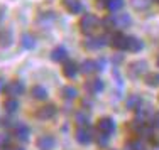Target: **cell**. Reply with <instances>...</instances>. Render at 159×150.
<instances>
[{"instance_id":"1","label":"cell","mask_w":159,"mask_h":150,"mask_svg":"<svg viewBox=\"0 0 159 150\" xmlns=\"http://www.w3.org/2000/svg\"><path fill=\"white\" fill-rule=\"evenodd\" d=\"M105 29H125L132 24V19L129 14L120 12V14H113V15H108L107 19L102 20Z\"/></svg>"},{"instance_id":"2","label":"cell","mask_w":159,"mask_h":150,"mask_svg":"<svg viewBox=\"0 0 159 150\" xmlns=\"http://www.w3.org/2000/svg\"><path fill=\"white\" fill-rule=\"evenodd\" d=\"M98 19L93 15V14H86V15L81 17V20H80V29H81L83 34H92L95 29L98 27Z\"/></svg>"},{"instance_id":"3","label":"cell","mask_w":159,"mask_h":150,"mask_svg":"<svg viewBox=\"0 0 159 150\" xmlns=\"http://www.w3.org/2000/svg\"><path fill=\"white\" fill-rule=\"evenodd\" d=\"M108 42H110V41H108L107 36L88 37V39L85 41V47H86V49H90V51H97V49H102V47H105Z\"/></svg>"},{"instance_id":"4","label":"cell","mask_w":159,"mask_h":150,"mask_svg":"<svg viewBox=\"0 0 159 150\" xmlns=\"http://www.w3.org/2000/svg\"><path fill=\"white\" fill-rule=\"evenodd\" d=\"M75 137H76V142L81 145H88L93 142V133L90 130V126H78Z\"/></svg>"},{"instance_id":"5","label":"cell","mask_w":159,"mask_h":150,"mask_svg":"<svg viewBox=\"0 0 159 150\" xmlns=\"http://www.w3.org/2000/svg\"><path fill=\"white\" fill-rule=\"evenodd\" d=\"M110 44L117 51H127L129 47V36H124L122 32H115L110 37Z\"/></svg>"},{"instance_id":"6","label":"cell","mask_w":159,"mask_h":150,"mask_svg":"<svg viewBox=\"0 0 159 150\" xmlns=\"http://www.w3.org/2000/svg\"><path fill=\"white\" fill-rule=\"evenodd\" d=\"M85 89L90 95H100L105 89V83L100 79V78H93V79H88L85 83Z\"/></svg>"},{"instance_id":"7","label":"cell","mask_w":159,"mask_h":150,"mask_svg":"<svg viewBox=\"0 0 159 150\" xmlns=\"http://www.w3.org/2000/svg\"><path fill=\"white\" fill-rule=\"evenodd\" d=\"M24 91H25V86L22 81H10L9 84L5 86V93L9 96H14V98H17V96H20V95H24Z\"/></svg>"},{"instance_id":"8","label":"cell","mask_w":159,"mask_h":150,"mask_svg":"<svg viewBox=\"0 0 159 150\" xmlns=\"http://www.w3.org/2000/svg\"><path fill=\"white\" fill-rule=\"evenodd\" d=\"M98 132L105 133V135H112L115 132V122L110 118V117H103L98 120V125H97Z\"/></svg>"},{"instance_id":"9","label":"cell","mask_w":159,"mask_h":150,"mask_svg":"<svg viewBox=\"0 0 159 150\" xmlns=\"http://www.w3.org/2000/svg\"><path fill=\"white\" fill-rule=\"evenodd\" d=\"M36 147L39 150H52L56 147V140L51 135H41L36 140Z\"/></svg>"},{"instance_id":"10","label":"cell","mask_w":159,"mask_h":150,"mask_svg":"<svg viewBox=\"0 0 159 150\" xmlns=\"http://www.w3.org/2000/svg\"><path fill=\"white\" fill-rule=\"evenodd\" d=\"M54 115H56V106L51 105V103L41 106L39 110L36 111V118L37 120H51V118H54Z\"/></svg>"},{"instance_id":"11","label":"cell","mask_w":159,"mask_h":150,"mask_svg":"<svg viewBox=\"0 0 159 150\" xmlns=\"http://www.w3.org/2000/svg\"><path fill=\"white\" fill-rule=\"evenodd\" d=\"M147 71V62L146 61H135L129 66V76L130 78H139Z\"/></svg>"},{"instance_id":"12","label":"cell","mask_w":159,"mask_h":150,"mask_svg":"<svg viewBox=\"0 0 159 150\" xmlns=\"http://www.w3.org/2000/svg\"><path fill=\"white\" fill-rule=\"evenodd\" d=\"M14 135L17 137V140L27 142L29 140V126L24 123H16L14 125Z\"/></svg>"},{"instance_id":"13","label":"cell","mask_w":159,"mask_h":150,"mask_svg":"<svg viewBox=\"0 0 159 150\" xmlns=\"http://www.w3.org/2000/svg\"><path fill=\"white\" fill-rule=\"evenodd\" d=\"M80 73V66L76 64L75 61H66L64 62V66H63V74L66 78H70V79H73L75 76Z\"/></svg>"},{"instance_id":"14","label":"cell","mask_w":159,"mask_h":150,"mask_svg":"<svg viewBox=\"0 0 159 150\" xmlns=\"http://www.w3.org/2000/svg\"><path fill=\"white\" fill-rule=\"evenodd\" d=\"M63 5H64V9H66L70 14L83 12V5H81L80 0H63Z\"/></svg>"},{"instance_id":"15","label":"cell","mask_w":159,"mask_h":150,"mask_svg":"<svg viewBox=\"0 0 159 150\" xmlns=\"http://www.w3.org/2000/svg\"><path fill=\"white\" fill-rule=\"evenodd\" d=\"M66 58H68V52H66V49H64V47H61V46L54 47V49H52V52H51V59H52L54 62H64V61H66Z\"/></svg>"},{"instance_id":"16","label":"cell","mask_w":159,"mask_h":150,"mask_svg":"<svg viewBox=\"0 0 159 150\" xmlns=\"http://www.w3.org/2000/svg\"><path fill=\"white\" fill-rule=\"evenodd\" d=\"M80 71H81L83 74H92L97 71V61H93V59H85V61L81 62V66H80Z\"/></svg>"},{"instance_id":"17","label":"cell","mask_w":159,"mask_h":150,"mask_svg":"<svg viewBox=\"0 0 159 150\" xmlns=\"http://www.w3.org/2000/svg\"><path fill=\"white\" fill-rule=\"evenodd\" d=\"M19 101H17V98H14V96H10L9 100H5L3 101V108H5V111L7 113H17L19 111Z\"/></svg>"},{"instance_id":"18","label":"cell","mask_w":159,"mask_h":150,"mask_svg":"<svg viewBox=\"0 0 159 150\" xmlns=\"http://www.w3.org/2000/svg\"><path fill=\"white\" fill-rule=\"evenodd\" d=\"M142 47H144V42L141 39H137V37H134V36H129V47H127V51L139 52V51H142Z\"/></svg>"},{"instance_id":"19","label":"cell","mask_w":159,"mask_h":150,"mask_svg":"<svg viewBox=\"0 0 159 150\" xmlns=\"http://www.w3.org/2000/svg\"><path fill=\"white\" fill-rule=\"evenodd\" d=\"M31 95H32V98H36V100H46L48 98V89L41 84H36V86H32Z\"/></svg>"},{"instance_id":"20","label":"cell","mask_w":159,"mask_h":150,"mask_svg":"<svg viewBox=\"0 0 159 150\" xmlns=\"http://www.w3.org/2000/svg\"><path fill=\"white\" fill-rule=\"evenodd\" d=\"M61 96L64 100H75V98H78V89L75 88V86H71V84H68V86H64V88L61 89Z\"/></svg>"},{"instance_id":"21","label":"cell","mask_w":159,"mask_h":150,"mask_svg":"<svg viewBox=\"0 0 159 150\" xmlns=\"http://www.w3.org/2000/svg\"><path fill=\"white\" fill-rule=\"evenodd\" d=\"M141 105H142V98L139 95H130L125 100V106L129 108V110H137Z\"/></svg>"},{"instance_id":"22","label":"cell","mask_w":159,"mask_h":150,"mask_svg":"<svg viewBox=\"0 0 159 150\" xmlns=\"http://www.w3.org/2000/svg\"><path fill=\"white\" fill-rule=\"evenodd\" d=\"M20 44L24 49H34L36 47V39H34V36H31V34H24L20 39Z\"/></svg>"},{"instance_id":"23","label":"cell","mask_w":159,"mask_h":150,"mask_svg":"<svg viewBox=\"0 0 159 150\" xmlns=\"http://www.w3.org/2000/svg\"><path fill=\"white\" fill-rule=\"evenodd\" d=\"M75 122H76L78 126H90V117L86 113H83V111H78L75 115Z\"/></svg>"},{"instance_id":"24","label":"cell","mask_w":159,"mask_h":150,"mask_svg":"<svg viewBox=\"0 0 159 150\" xmlns=\"http://www.w3.org/2000/svg\"><path fill=\"white\" fill-rule=\"evenodd\" d=\"M10 44H12V32L3 31L0 34V47H9Z\"/></svg>"},{"instance_id":"25","label":"cell","mask_w":159,"mask_h":150,"mask_svg":"<svg viewBox=\"0 0 159 150\" xmlns=\"http://www.w3.org/2000/svg\"><path fill=\"white\" fill-rule=\"evenodd\" d=\"M105 7H107L110 12H119L124 7V0H107V5Z\"/></svg>"},{"instance_id":"26","label":"cell","mask_w":159,"mask_h":150,"mask_svg":"<svg viewBox=\"0 0 159 150\" xmlns=\"http://www.w3.org/2000/svg\"><path fill=\"white\" fill-rule=\"evenodd\" d=\"M125 150H146V145L142 140H130L125 144Z\"/></svg>"},{"instance_id":"27","label":"cell","mask_w":159,"mask_h":150,"mask_svg":"<svg viewBox=\"0 0 159 150\" xmlns=\"http://www.w3.org/2000/svg\"><path fill=\"white\" fill-rule=\"evenodd\" d=\"M144 81H146V84L151 86V88H157V86H159V74H156V73L147 74Z\"/></svg>"},{"instance_id":"28","label":"cell","mask_w":159,"mask_h":150,"mask_svg":"<svg viewBox=\"0 0 159 150\" xmlns=\"http://www.w3.org/2000/svg\"><path fill=\"white\" fill-rule=\"evenodd\" d=\"M10 140H12V135L10 133H7V132L0 133V147H9Z\"/></svg>"},{"instance_id":"29","label":"cell","mask_w":159,"mask_h":150,"mask_svg":"<svg viewBox=\"0 0 159 150\" xmlns=\"http://www.w3.org/2000/svg\"><path fill=\"white\" fill-rule=\"evenodd\" d=\"M108 137L110 135H105V133H98V137H97V144L100 145V147H107V144H108Z\"/></svg>"},{"instance_id":"30","label":"cell","mask_w":159,"mask_h":150,"mask_svg":"<svg viewBox=\"0 0 159 150\" xmlns=\"http://www.w3.org/2000/svg\"><path fill=\"white\" fill-rule=\"evenodd\" d=\"M105 69H107V59L105 58L97 59V71H105Z\"/></svg>"},{"instance_id":"31","label":"cell","mask_w":159,"mask_h":150,"mask_svg":"<svg viewBox=\"0 0 159 150\" xmlns=\"http://www.w3.org/2000/svg\"><path fill=\"white\" fill-rule=\"evenodd\" d=\"M151 125L154 128H159V111H154V115L151 117Z\"/></svg>"},{"instance_id":"32","label":"cell","mask_w":159,"mask_h":150,"mask_svg":"<svg viewBox=\"0 0 159 150\" xmlns=\"http://www.w3.org/2000/svg\"><path fill=\"white\" fill-rule=\"evenodd\" d=\"M122 59H124V56H122V54H117V56H113L112 61H113V64H115V66H119L120 62H122Z\"/></svg>"},{"instance_id":"33","label":"cell","mask_w":159,"mask_h":150,"mask_svg":"<svg viewBox=\"0 0 159 150\" xmlns=\"http://www.w3.org/2000/svg\"><path fill=\"white\" fill-rule=\"evenodd\" d=\"M151 142H152V144L156 145V147H159V133L154 132V133H152V137H151Z\"/></svg>"},{"instance_id":"34","label":"cell","mask_w":159,"mask_h":150,"mask_svg":"<svg viewBox=\"0 0 159 150\" xmlns=\"http://www.w3.org/2000/svg\"><path fill=\"white\" fill-rule=\"evenodd\" d=\"M5 79H3V78H0V93H3L5 91Z\"/></svg>"},{"instance_id":"35","label":"cell","mask_w":159,"mask_h":150,"mask_svg":"<svg viewBox=\"0 0 159 150\" xmlns=\"http://www.w3.org/2000/svg\"><path fill=\"white\" fill-rule=\"evenodd\" d=\"M97 5H100V7H105V5H107V0H98V2H97Z\"/></svg>"},{"instance_id":"36","label":"cell","mask_w":159,"mask_h":150,"mask_svg":"<svg viewBox=\"0 0 159 150\" xmlns=\"http://www.w3.org/2000/svg\"><path fill=\"white\" fill-rule=\"evenodd\" d=\"M5 150H24V148L22 147H10L9 145V147H5Z\"/></svg>"},{"instance_id":"37","label":"cell","mask_w":159,"mask_h":150,"mask_svg":"<svg viewBox=\"0 0 159 150\" xmlns=\"http://www.w3.org/2000/svg\"><path fill=\"white\" fill-rule=\"evenodd\" d=\"M157 66H159V58H157Z\"/></svg>"},{"instance_id":"38","label":"cell","mask_w":159,"mask_h":150,"mask_svg":"<svg viewBox=\"0 0 159 150\" xmlns=\"http://www.w3.org/2000/svg\"><path fill=\"white\" fill-rule=\"evenodd\" d=\"M157 150H159V148H157Z\"/></svg>"}]
</instances>
